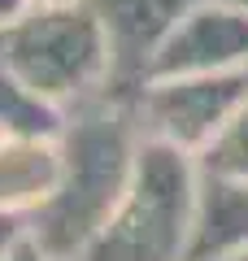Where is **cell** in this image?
Here are the masks:
<instances>
[{"mask_svg": "<svg viewBox=\"0 0 248 261\" xmlns=\"http://www.w3.org/2000/svg\"><path fill=\"white\" fill-rule=\"evenodd\" d=\"M201 200L196 157L175 144L148 140L109 222L96 231L83 261H187Z\"/></svg>", "mask_w": 248, "mask_h": 261, "instance_id": "1", "label": "cell"}, {"mask_svg": "<svg viewBox=\"0 0 248 261\" xmlns=\"http://www.w3.org/2000/svg\"><path fill=\"white\" fill-rule=\"evenodd\" d=\"M135 152L139 144L127 113L87 118L70 130L57 187L35 214V248L44 257H65L79 244L96 240L131 183Z\"/></svg>", "mask_w": 248, "mask_h": 261, "instance_id": "2", "label": "cell"}, {"mask_svg": "<svg viewBox=\"0 0 248 261\" xmlns=\"http://www.w3.org/2000/svg\"><path fill=\"white\" fill-rule=\"evenodd\" d=\"M101 22L87 5H48L0 35V61L35 96L79 92L101 65Z\"/></svg>", "mask_w": 248, "mask_h": 261, "instance_id": "3", "label": "cell"}, {"mask_svg": "<svg viewBox=\"0 0 248 261\" xmlns=\"http://www.w3.org/2000/svg\"><path fill=\"white\" fill-rule=\"evenodd\" d=\"M244 100H248V65L222 70V74L153 79L139 87V122H144L148 140L175 144L196 157Z\"/></svg>", "mask_w": 248, "mask_h": 261, "instance_id": "4", "label": "cell"}, {"mask_svg": "<svg viewBox=\"0 0 248 261\" xmlns=\"http://www.w3.org/2000/svg\"><path fill=\"white\" fill-rule=\"evenodd\" d=\"M248 65V13L235 5L196 0L179 18V27L157 48L148 79H183V74H222Z\"/></svg>", "mask_w": 248, "mask_h": 261, "instance_id": "5", "label": "cell"}, {"mask_svg": "<svg viewBox=\"0 0 248 261\" xmlns=\"http://www.w3.org/2000/svg\"><path fill=\"white\" fill-rule=\"evenodd\" d=\"M248 257V183H222L201 174L196 231L187 261H235Z\"/></svg>", "mask_w": 248, "mask_h": 261, "instance_id": "6", "label": "cell"}, {"mask_svg": "<svg viewBox=\"0 0 248 261\" xmlns=\"http://www.w3.org/2000/svg\"><path fill=\"white\" fill-rule=\"evenodd\" d=\"M57 174H61V157L48 144L18 140L9 148H0V200H9V205L31 200V196L44 200L57 187Z\"/></svg>", "mask_w": 248, "mask_h": 261, "instance_id": "7", "label": "cell"}, {"mask_svg": "<svg viewBox=\"0 0 248 261\" xmlns=\"http://www.w3.org/2000/svg\"><path fill=\"white\" fill-rule=\"evenodd\" d=\"M196 170L205 178H222V183H248V100L196 152Z\"/></svg>", "mask_w": 248, "mask_h": 261, "instance_id": "8", "label": "cell"}, {"mask_svg": "<svg viewBox=\"0 0 248 261\" xmlns=\"http://www.w3.org/2000/svg\"><path fill=\"white\" fill-rule=\"evenodd\" d=\"M44 122V105L31 100V92L0 65V126H18V130H35Z\"/></svg>", "mask_w": 248, "mask_h": 261, "instance_id": "9", "label": "cell"}, {"mask_svg": "<svg viewBox=\"0 0 248 261\" xmlns=\"http://www.w3.org/2000/svg\"><path fill=\"white\" fill-rule=\"evenodd\" d=\"M5 261H48V257H44V252L35 248V244H18V248H13V252H9Z\"/></svg>", "mask_w": 248, "mask_h": 261, "instance_id": "10", "label": "cell"}, {"mask_svg": "<svg viewBox=\"0 0 248 261\" xmlns=\"http://www.w3.org/2000/svg\"><path fill=\"white\" fill-rule=\"evenodd\" d=\"M9 240H13V222H9V218H0V261H5V248H9Z\"/></svg>", "mask_w": 248, "mask_h": 261, "instance_id": "11", "label": "cell"}, {"mask_svg": "<svg viewBox=\"0 0 248 261\" xmlns=\"http://www.w3.org/2000/svg\"><path fill=\"white\" fill-rule=\"evenodd\" d=\"M235 261H248V257H235Z\"/></svg>", "mask_w": 248, "mask_h": 261, "instance_id": "12", "label": "cell"}]
</instances>
